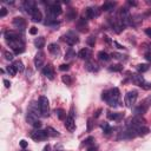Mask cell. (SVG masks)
<instances>
[{
	"label": "cell",
	"mask_w": 151,
	"mask_h": 151,
	"mask_svg": "<svg viewBox=\"0 0 151 151\" xmlns=\"http://www.w3.org/2000/svg\"><path fill=\"white\" fill-rule=\"evenodd\" d=\"M119 90L118 89H112L110 91H104L102 93V98L104 99L110 106H117L119 104Z\"/></svg>",
	"instance_id": "6da1fadb"
},
{
	"label": "cell",
	"mask_w": 151,
	"mask_h": 151,
	"mask_svg": "<svg viewBox=\"0 0 151 151\" xmlns=\"http://www.w3.org/2000/svg\"><path fill=\"white\" fill-rule=\"evenodd\" d=\"M39 111L44 117H47L50 113V102L45 96H42L39 98Z\"/></svg>",
	"instance_id": "7a4b0ae2"
},
{
	"label": "cell",
	"mask_w": 151,
	"mask_h": 151,
	"mask_svg": "<svg viewBox=\"0 0 151 151\" xmlns=\"http://www.w3.org/2000/svg\"><path fill=\"white\" fill-rule=\"evenodd\" d=\"M10 45V47L14 51V53L17 54H20L25 51V45H24V42L21 40V38L19 39H15V40H12V42H9L7 43Z\"/></svg>",
	"instance_id": "3957f363"
},
{
	"label": "cell",
	"mask_w": 151,
	"mask_h": 151,
	"mask_svg": "<svg viewBox=\"0 0 151 151\" xmlns=\"http://www.w3.org/2000/svg\"><path fill=\"white\" fill-rule=\"evenodd\" d=\"M26 122H27L30 125H32L33 128H36V129H40V128H42V123H40V121L38 119V115L34 113V112H32V111H28V112H27Z\"/></svg>",
	"instance_id": "277c9868"
},
{
	"label": "cell",
	"mask_w": 151,
	"mask_h": 151,
	"mask_svg": "<svg viewBox=\"0 0 151 151\" xmlns=\"http://www.w3.org/2000/svg\"><path fill=\"white\" fill-rule=\"evenodd\" d=\"M131 79H132V82L135 84L140 86L142 89H144V90H151V83L146 82L142 76H139V75H132V78Z\"/></svg>",
	"instance_id": "5b68a950"
},
{
	"label": "cell",
	"mask_w": 151,
	"mask_h": 151,
	"mask_svg": "<svg viewBox=\"0 0 151 151\" xmlns=\"http://www.w3.org/2000/svg\"><path fill=\"white\" fill-rule=\"evenodd\" d=\"M46 13L49 14V17H52V18H57L58 15H60L63 13V9L61 6L57 3H53L51 6H49V9L46 10Z\"/></svg>",
	"instance_id": "8992f818"
},
{
	"label": "cell",
	"mask_w": 151,
	"mask_h": 151,
	"mask_svg": "<svg viewBox=\"0 0 151 151\" xmlns=\"http://www.w3.org/2000/svg\"><path fill=\"white\" fill-rule=\"evenodd\" d=\"M137 97H138V92L137 91H129L128 93L125 94V98H124V103H125V105L128 106V107H132L133 104L136 103L137 100Z\"/></svg>",
	"instance_id": "52a82bcc"
},
{
	"label": "cell",
	"mask_w": 151,
	"mask_h": 151,
	"mask_svg": "<svg viewBox=\"0 0 151 151\" xmlns=\"http://www.w3.org/2000/svg\"><path fill=\"white\" fill-rule=\"evenodd\" d=\"M49 136H50V135H49V132H47L46 130L37 129V130H34V131L31 132V138L34 139V140H37V142H38V140H44V139H46Z\"/></svg>",
	"instance_id": "ba28073f"
},
{
	"label": "cell",
	"mask_w": 151,
	"mask_h": 151,
	"mask_svg": "<svg viewBox=\"0 0 151 151\" xmlns=\"http://www.w3.org/2000/svg\"><path fill=\"white\" fill-rule=\"evenodd\" d=\"M63 40H64L66 44H69L70 46H73V45L78 44L79 39H78V36H77L75 32H72V31H70V32H67L64 37H63Z\"/></svg>",
	"instance_id": "9c48e42d"
},
{
	"label": "cell",
	"mask_w": 151,
	"mask_h": 151,
	"mask_svg": "<svg viewBox=\"0 0 151 151\" xmlns=\"http://www.w3.org/2000/svg\"><path fill=\"white\" fill-rule=\"evenodd\" d=\"M44 64H45V53L43 51H39L37 52L34 57V66L37 70H42L44 69Z\"/></svg>",
	"instance_id": "30bf717a"
},
{
	"label": "cell",
	"mask_w": 151,
	"mask_h": 151,
	"mask_svg": "<svg viewBox=\"0 0 151 151\" xmlns=\"http://www.w3.org/2000/svg\"><path fill=\"white\" fill-rule=\"evenodd\" d=\"M121 22L123 24L124 26L126 25H129V24H131V15H130V12L126 10V9H122L121 10Z\"/></svg>",
	"instance_id": "8fae6325"
},
{
	"label": "cell",
	"mask_w": 151,
	"mask_h": 151,
	"mask_svg": "<svg viewBox=\"0 0 151 151\" xmlns=\"http://www.w3.org/2000/svg\"><path fill=\"white\" fill-rule=\"evenodd\" d=\"M100 11L97 9V7H87L86 11H85V15L87 19H93V18H97L99 17Z\"/></svg>",
	"instance_id": "7c38bea8"
},
{
	"label": "cell",
	"mask_w": 151,
	"mask_h": 151,
	"mask_svg": "<svg viewBox=\"0 0 151 151\" xmlns=\"http://www.w3.org/2000/svg\"><path fill=\"white\" fill-rule=\"evenodd\" d=\"M13 26L15 28H18L20 31H24L26 28V20L21 18V17H17V18H14L13 19Z\"/></svg>",
	"instance_id": "4fadbf2b"
},
{
	"label": "cell",
	"mask_w": 151,
	"mask_h": 151,
	"mask_svg": "<svg viewBox=\"0 0 151 151\" xmlns=\"http://www.w3.org/2000/svg\"><path fill=\"white\" fill-rule=\"evenodd\" d=\"M43 75L46 77V78H49V79H52L54 78V69L51 64H47L46 66H44L43 69Z\"/></svg>",
	"instance_id": "5bb4252c"
},
{
	"label": "cell",
	"mask_w": 151,
	"mask_h": 151,
	"mask_svg": "<svg viewBox=\"0 0 151 151\" xmlns=\"http://www.w3.org/2000/svg\"><path fill=\"white\" fill-rule=\"evenodd\" d=\"M85 69L87 71H90V72H98V71H99V65L93 60H86Z\"/></svg>",
	"instance_id": "9a60e30c"
},
{
	"label": "cell",
	"mask_w": 151,
	"mask_h": 151,
	"mask_svg": "<svg viewBox=\"0 0 151 151\" xmlns=\"http://www.w3.org/2000/svg\"><path fill=\"white\" fill-rule=\"evenodd\" d=\"M24 9H25V11L31 15L33 13V11L37 9V6H36V3L32 1V0H26V1H24Z\"/></svg>",
	"instance_id": "2e32d148"
},
{
	"label": "cell",
	"mask_w": 151,
	"mask_h": 151,
	"mask_svg": "<svg viewBox=\"0 0 151 151\" xmlns=\"http://www.w3.org/2000/svg\"><path fill=\"white\" fill-rule=\"evenodd\" d=\"M65 126L66 129L70 130V131H75L76 130V123H75V118L73 116H69L66 117V121H65Z\"/></svg>",
	"instance_id": "e0dca14e"
},
{
	"label": "cell",
	"mask_w": 151,
	"mask_h": 151,
	"mask_svg": "<svg viewBox=\"0 0 151 151\" xmlns=\"http://www.w3.org/2000/svg\"><path fill=\"white\" fill-rule=\"evenodd\" d=\"M91 55H92L91 50L86 49V47H85V49H82L80 51L78 52V57H79V58H82V59H85V60H90Z\"/></svg>",
	"instance_id": "ac0fdd59"
},
{
	"label": "cell",
	"mask_w": 151,
	"mask_h": 151,
	"mask_svg": "<svg viewBox=\"0 0 151 151\" xmlns=\"http://www.w3.org/2000/svg\"><path fill=\"white\" fill-rule=\"evenodd\" d=\"M5 39L6 42H12V40H15V39H19V36L17 32H13V31H6L5 32Z\"/></svg>",
	"instance_id": "d6986e66"
},
{
	"label": "cell",
	"mask_w": 151,
	"mask_h": 151,
	"mask_svg": "<svg viewBox=\"0 0 151 151\" xmlns=\"http://www.w3.org/2000/svg\"><path fill=\"white\" fill-rule=\"evenodd\" d=\"M146 111H148V105L146 104H142V105H139V106H137L136 109H135L133 112H135L136 116H143Z\"/></svg>",
	"instance_id": "ffe728a7"
},
{
	"label": "cell",
	"mask_w": 151,
	"mask_h": 151,
	"mask_svg": "<svg viewBox=\"0 0 151 151\" xmlns=\"http://www.w3.org/2000/svg\"><path fill=\"white\" fill-rule=\"evenodd\" d=\"M31 17H32V20H33L34 22H40V21L43 20V14H42V12L39 11L38 9H36V10L33 11V13L31 14Z\"/></svg>",
	"instance_id": "44dd1931"
},
{
	"label": "cell",
	"mask_w": 151,
	"mask_h": 151,
	"mask_svg": "<svg viewBox=\"0 0 151 151\" xmlns=\"http://www.w3.org/2000/svg\"><path fill=\"white\" fill-rule=\"evenodd\" d=\"M49 51H50V53L53 54V55H59V53H60V47H59L57 44L52 43V44L49 45Z\"/></svg>",
	"instance_id": "7402d4cb"
},
{
	"label": "cell",
	"mask_w": 151,
	"mask_h": 151,
	"mask_svg": "<svg viewBox=\"0 0 151 151\" xmlns=\"http://www.w3.org/2000/svg\"><path fill=\"white\" fill-rule=\"evenodd\" d=\"M136 131H137V136H146V135L150 132V129L144 125H142V126L136 128Z\"/></svg>",
	"instance_id": "603a6c76"
},
{
	"label": "cell",
	"mask_w": 151,
	"mask_h": 151,
	"mask_svg": "<svg viewBox=\"0 0 151 151\" xmlns=\"http://www.w3.org/2000/svg\"><path fill=\"white\" fill-rule=\"evenodd\" d=\"M34 45H36V47H37V49L42 50L43 47L45 46V39H44L43 37H39V38H37L36 40H34Z\"/></svg>",
	"instance_id": "cb8c5ba5"
},
{
	"label": "cell",
	"mask_w": 151,
	"mask_h": 151,
	"mask_svg": "<svg viewBox=\"0 0 151 151\" xmlns=\"http://www.w3.org/2000/svg\"><path fill=\"white\" fill-rule=\"evenodd\" d=\"M77 27H78V30L80 31V32H86V31H87V24H86L85 19H82L80 21H79L77 24Z\"/></svg>",
	"instance_id": "d4e9b609"
},
{
	"label": "cell",
	"mask_w": 151,
	"mask_h": 151,
	"mask_svg": "<svg viewBox=\"0 0 151 151\" xmlns=\"http://www.w3.org/2000/svg\"><path fill=\"white\" fill-rule=\"evenodd\" d=\"M45 25H49V26H57V25H59V21L55 19V18L47 17V18H46V21H45Z\"/></svg>",
	"instance_id": "484cf974"
},
{
	"label": "cell",
	"mask_w": 151,
	"mask_h": 151,
	"mask_svg": "<svg viewBox=\"0 0 151 151\" xmlns=\"http://www.w3.org/2000/svg\"><path fill=\"white\" fill-rule=\"evenodd\" d=\"M116 4L115 3H105L104 5L102 6V11H105V12H110L115 9Z\"/></svg>",
	"instance_id": "4316f807"
},
{
	"label": "cell",
	"mask_w": 151,
	"mask_h": 151,
	"mask_svg": "<svg viewBox=\"0 0 151 151\" xmlns=\"http://www.w3.org/2000/svg\"><path fill=\"white\" fill-rule=\"evenodd\" d=\"M13 66H14V69L17 70V72H22L24 71V64H22V61L21 60H15L14 63H13Z\"/></svg>",
	"instance_id": "83f0119b"
},
{
	"label": "cell",
	"mask_w": 151,
	"mask_h": 151,
	"mask_svg": "<svg viewBox=\"0 0 151 151\" xmlns=\"http://www.w3.org/2000/svg\"><path fill=\"white\" fill-rule=\"evenodd\" d=\"M123 117L122 113H118V112H109L107 113V118L109 119H112V121H119Z\"/></svg>",
	"instance_id": "f1b7e54d"
},
{
	"label": "cell",
	"mask_w": 151,
	"mask_h": 151,
	"mask_svg": "<svg viewBox=\"0 0 151 151\" xmlns=\"http://www.w3.org/2000/svg\"><path fill=\"white\" fill-rule=\"evenodd\" d=\"M98 58H99L102 61H109V60L111 59V55L107 54V53L104 52V51H100V52L98 53Z\"/></svg>",
	"instance_id": "f546056e"
},
{
	"label": "cell",
	"mask_w": 151,
	"mask_h": 151,
	"mask_svg": "<svg viewBox=\"0 0 151 151\" xmlns=\"http://www.w3.org/2000/svg\"><path fill=\"white\" fill-rule=\"evenodd\" d=\"M76 17H77L76 11H75L73 9H70V10L67 11V13H66V18H67V20H73V19H76Z\"/></svg>",
	"instance_id": "4dcf8cb0"
},
{
	"label": "cell",
	"mask_w": 151,
	"mask_h": 151,
	"mask_svg": "<svg viewBox=\"0 0 151 151\" xmlns=\"http://www.w3.org/2000/svg\"><path fill=\"white\" fill-rule=\"evenodd\" d=\"M55 113H57V117L60 119V121H64L65 117H66L65 111L63 110V109H58V110H55Z\"/></svg>",
	"instance_id": "1f68e13d"
},
{
	"label": "cell",
	"mask_w": 151,
	"mask_h": 151,
	"mask_svg": "<svg viewBox=\"0 0 151 151\" xmlns=\"http://www.w3.org/2000/svg\"><path fill=\"white\" fill-rule=\"evenodd\" d=\"M109 70L111 71V72H119V71L123 70V65L121 64H116V65H111L109 67Z\"/></svg>",
	"instance_id": "d6a6232c"
},
{
	"label": "cell",
	"mask_w": 151,
	"mask_h": 151,
	"mask_svg": "<svg viewBox=\"0 0 151 151\" xmlns=\"http://www.w3.org/2000/svg\"><path fill=\"white\" fill-rule=\"evenodd\" d=\"M73 57H76V52L72 50V49H69L67 51H66V54H65V59L66 60H69V59H72Z\"/></svg>",
	"instance_id": "836d02e7"
},
{
	"label": "cell",
	"mask_w": 151,
	"mask_h": 151,
	"mask_svg": "<svg viewBox=\"0 0 151 151\" xmlns=\"http://www.w3.org/2000/svg\"><path fill=\"white\" fill-rule=\"evenodd\" d=\"M102 129H103V131H104V133L105 135H110L111 133V131H112V128L107 124V123H104V124H102Z\"/></svg>",
	"instance_id": "e575fe53"
},
{
	"label": "cell",
	"mask_w": 151,
	"mask_h": 151,
	"mask_svg": "<svg viewBox=\"0 0 151 151\" xmlns=\"http://www.w3.org/2000/svg\"><path fill=\"white\" fill-rule=\"evenodd\" d=\"M137 70L139 71L140 73H144V72H146V71L149 70V65L148 64H139L137 66Z\"/></svg>",
	"instance_id": "d590c367"
},
{
	"label": "cell",
	"mask_w": 151,
	"mask_h": 151,
	"mask_svg": "<svg viewBox=\"0 0 151 151\" xmlns=\"http://www.w3.org/2000/svg\"><path fill=\"white\" fill-rule=\"evenodd\" d=\"M111 57L115 58V59H118V60H124V59H126L125 55H123V54H121V53H118V52H112Z\"/></svg>",
	"instance_id": "8d00e7d4"
},
{
	"label": "cell",
	"mask_w": 151,
	"mask_h": 151,
	"mask_svg": "<svg viewBox=\"0 0 151 151\" xmlns=\"http://www.w3.org/2000/svg\"><path fill=\"white\" fill-rule=\"evenodd\" d=\"M46 131L49 132V135L50 136H53V137H55V136H58V131L57 130H54L53 128H51V126H47V129H46Z\"/></svg>",
	"instance_id": "74e56055"
},
{
	"label": "cell",
	"mask_w": 151,
	"mask_h": 151,
	"mask_svg": "<svg viewBox=\"0 0 151 151\" xmlns=\"http://www.w3.org/2000/svg\"><path fill=\"white\" fill-rule=\"evenodd\" d=\"M7 72H9V75H10V76L14 77V76H15V73H17V70L14 69V66H13V65H10V66H7Z\"/></svg>",
	"instance_id": "f35d334b"
},
{
	"label": "cell",
	"mask_w": 151,
	"mask_h": 151,
	"mask_svg": "<svg viewBox=\"0 0 151 151\" xmlns=\"http://www.w3.org/2000/svg\"><path fill=\"white\" fill-rule=\"evenodd\" d=\"M94 44H96V37L90 36L89 38H87V45H89V46H94Z\"/></svg>",
	"instance_id": "ab89813d"
},
{
	"label": "cell",
	"mask_w": 151,
	"mask_h": 151,
	"mask_svg": "<svg viewBox=\"0 0 151 151\" xmlns=\"http://www.w3.org/2000/svg\"><path fill=\"white\" fill-rule=\"evenodd\" d=\"M61 80L64 82L66 85H71V83H72V80H71V77L70 76H63V78H61Z\"/></svg>",
	"instance_id": "60d3db41"
},
{
	"label": "cell",
	"mask_w": 151,
	"mask_h": 151,
	"mask_svg": "<svg viewBox=\"0 0 151 151\" xmlns=\"http://www.w3.org/2000/svg\"><path fill=\"white\" fill-rule=\"evenodd\" d=\"M4 54H5V58L7 59V60H13V53L12 52H10V51H5L4 52Z\"/></svg>",
	"instance_id": "b9f144b4"
},
{
	"label": "cell",
	"mask_w": 151,
	"mask_h": 151,
	"mask_svg": "<svg viewBox=\"0 0 151 151\" xmlns=\"http://www.w3.org/2000/svg\"><path fill=\"white\" fill-rule=\"evenodd\" d=\"M93 140H94V138H93V137H89V138H86V139L84 140V145H90Z\"/></svg>",
	"instance_id": "7bdbcfd3"
},
{
	"label": "cell",
	"mask_w": 151,
	"mask_h": 151,
	"mask_svg": "<svg viewBox=\"0 0 151 151\" xmlns=\"http://www.w3.org/2000/svg\"><path fill=\"white\" fill-rule=\"evenodd\" d=\"M69 69H70V66H69L67 64H63V65L59 66V70H60V71H67Z\"/></svg>",
	"instance_id": "ee69618b"
},
{
	"label": "cell",
	"mask_w": 151,
	"mask_h": 151,
	"mask_svg": "<svg viewBox=\"0 0 151 151\" xmlns=\"http://www.w3.org/2000/svg\"><path fill=\"white\" fill-rule=\"evenodd\" d=\"M30 33H31V34H33V36L37 34V33H38V28L34 27V26H32V27L30 28Z\"/></svg>",
	"instance_id": "f6af8a7d"
},
{
	"label": "cell",
	"mask_w": 151,
	"mask_h": 151,
	"mask_svg": "<svg viewBox=\"0 0 151 151\" xmlns=\"http://www.w3.org/2000/svg\"><path fill=\"white\" fill-rule=\"evenodd\" d=\"M6 14H7V10L5 9V7H3V9H1V11H0V17H1V18H4Z\"/></svg>",
	"instance_id": "bcb514c9"
},
{
	"label": "cell",
	"mask_w": 151,
	"mask_h": 151,
	"mask_svg": "<svg viewBox=\"0 0 151 151\" xmlns=\"http://www.w3.org/2000/svg\"><path fill=\"white\" fill-rule=\"evenodd\" d=\"M20 146H21L22 149H25V148L27 146V142H26V140H24V139L20 140Z\"/></svg>",
	"instance_id": "7dc6e473"
},
{
	"label": "cell",
	"mask_w": 151,
	"mask_h": 151,
	"mask_svg": "<svg viewBox=\"0 0 151 151\" xmlns=\"http://www.w3.org/2000/svg\"><path fill=\"white\" fill-rule=\"evenodd\" d=\"M91 128H92V119H89L87 121V130H91Z\"/></svg>",
	"instance_id": "c3c4849f"
},
{
	"label": "cell",
	"mask_w": 151,
	"mask_h": 151,
	"mask_svg": "<svg viewBox=\"0 0 151 151\" xmlns=\"http://www.w3.org/2000/svg\"><path fill=\"white\" fill-rule=\"evenodd\" d=\"M100 112H102V109H98L96 112H94V118H98L100 116Z\"/></svg>",
	"instance_id": "681fc988"
},
{
	"label": "cell",
	"mask_w": 151,
	"mask_h": 151,
	"mask_svg": "<svg viewBox=\"0 0 151 151\" xmlns=\"http://www.w3.org/2000/svg\"><path fill=\"white\" fill-rule=\"evenodd\" d=\"M145 33H146V36H148V37H150V38H151V27H148V28L145 30Z\"/></svg>",
	"instance_id": "f907efd6"
},
{
	"label": "cell",
	"mask_w": 151,
	"mask_h": 151,
	"mask_svg": "<svg viewBox=\"0 0 151 151\" xmlns=\"http://www.w3.org/2000/svg\"><path fill=\"white\" fill-rule=\"evenodd\" d=\"M4 84H5L6 87H10V86H11V83H10L9 80H7V79H4Z\"/></svg>",
	"instance_id": "816d5d0a"
},
{
	"label": "cell",
	"mask_w": 151,
	"mask_h": 151,
	"mask_svg": "<svg viewBox=\"0 0 151 151\" xmlns=\"http://www.w3.org/2000/svg\"><path fill=\"white\" fill-rule=\"evenodd\" d=\"M104 40H105L107 44H111V40H110V38H109L107 36H105V37H104Z\"/></svg>",
	"instance_id": "f5cc1de1"
},
{
	"label": "cell",
	"mask_w": 151,
	"mask_h": 151,
	"mask_svg": "<svg viewBox=\"0 0 151 151\" xmlns=\"http://www.w3.org/2000/svg\"><path fill=\"white\" fill-rule=\"evenodd\" d=\"M96 150H97L96 146H90L89 149H87V151H96Z\"/></svg>",
	"instance_id": "db71d44e"
},
{
	"label": "cell",
	"mask_w": 151,
	"mask_h": 151,
	"mask_svg": "<svg viewBox=\"0 0 151 151\" xmlns=\"http://www.w3.org/2000/svg\"><path fill=\"white\" fill-rule=\"evenodd\" d=\"M145 58H146L148 60L151 61V54H150V53H145Z\"/></svg>",
	"instance_id": "11a10c76"
},
{
	"label": "cell",
	"mask_w": 151,
	"mask_h": 151,
	"mask_svg": "<svg viewBox=\"0 0 151 151\" xmlns=\"http://www.w3.org/2000/svg\"><path fill=\"white\" fill-rule=\"evenodd\" d=\"M43 151H50V145H46L45 148H44V150Z\"/></svg>",
	"instance_id": "9f6ffc18"
},
{
	"label": "cell",
	"mask_w": 151,
	"mask_h": 151,
	"mask_svg": "<svg viewBox=\"0 0 151 151\" xmlns=\"http://www.w3.org/2000/svg\"><path fill=\"white\" fill-rule=\"evenodd\" d=\"M129 5H131V6H136L137 3H135V1H129Z\"/></svg>",
	"instance_id": "6f0895ef"
}]
</instances>
